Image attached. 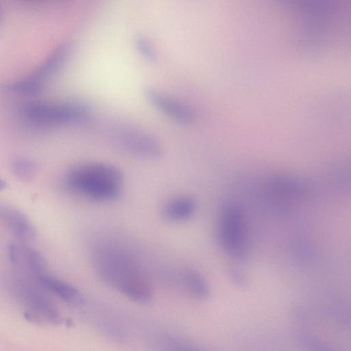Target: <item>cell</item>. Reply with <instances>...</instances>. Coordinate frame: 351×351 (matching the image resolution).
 <instances>
[{"label":"cell","mask_w":351,"mask_h":351,"mask_svg":"<svg viewBox=\"0 0 351 351\" xmlns=\"http://www.w3.org/2000/svg\"><path fill=\"white\" fill-rule=\"evenodd\" d=\"M90 263L99 279L133 302L147 304L153 298L152 286L137 260L126 250L100 243L91 250Z\"/></svg>","instance_id":"6da1fadb"},{"label":"cell","mask_w":351,"mask_h":351,"mask_svg":"<svg viewBox=\"0 0 351 351\" xmlns=\"http://www.w3.org/2000/svg\"><path fill=\"white\" fill-rule=\"evenodd\" d=\"M122 171L116 166L104 162H90L75 166L63 177V184L69 191L93 200L108 202L121 193Z\"/></svg>","instance_id":"7a4b0ae2"},{"label":"cell","mask_w":351,"mask_h":351,"mask_svg":"<svg viewBox=\"0 0 351 351\" xmlns=\"http://www.w3.org/2000/svg\"><path fill=\"white\" fill-rule=\"evenodd\" d=\"M90 114V107L81 101L59 104L32 102L22 109L25 121L34 126L49 128L86 121Z\"/></svg>","instance_id":"3957f363"},{"label":"cell","mask_w":351,"mask_h":351,"mask_svg":"<svg viewBox=\"0 0 351 351\" xmlns=\"http://www.w3.org/2000/svg\"><path fill=\"white\" fill-rule=\"evenodd\" d=\"M217 236L222 249L229 256L239 260L246 257L248 252L246 221L239 206L230 203L222 208L218 221Z\"/></svg>","instance_id":"277c9868"},{"label":"cell","mask_w":351,"mask_h":351,"mask_svg":"<svg viewBox=\"0 0 351 351\" xmlns=\"http://www.w3.org/2000/svg\"><path fill=\"white\" fill-rule=\"evenodd\" d=\"M13 289L28 308L25 317L34 323L60 324L61 316L52 300L36 285L23 276L13 280Z\"/></svg>","instance_id":"5b68a950"},{"label":"cell","mask_w":351,"mask_h":351,"mask_svg":"<svg viewBox=\"0 0 351 351\" xmlns=\"http://www.w3.org/2000/svg\"><path fill=\"white\" fill-rule=\"evenodd\" d=\"M110 138L119 149L139 158L157 160L162 154L160 145L154 137L132 126L112 128Z\"/></svg>","instance_id":"8992f818"},{"label":"cell","mask_w":351,"mask_h":351,"mask_svg":"<svg viewBox=\"0 0 351 351\" xmlns=\"http://www.w3.org/2000/svg\"><path fill=\"white\" fill-rule=\"evenodd\" d=\"M144 94L153 106L171 119L183 124L194 119L193 110L180 100L152 87L145 88Z\"/></svg>","instance_id":"52a82bcc"},{"label":"cell","mask_w":351,"mask_h":351,"mask_svg":"<svg viewBox=\"0 0 351 351\" xmlns=\"http://www.w3.org/2000/svg\"><path fill=\"white\" fill-rule=\"evenodd\" d=\"M8 257L13 267L32 274L35 278L46 272V261L36 249L24 243H11Z\"/></svg>","instance_id":"ba28073f"},{"label":"cell","mask_w":351,"mask_h":351,"mask_svg":"<svg viewBox=\"0 0 351 351\" xmlns=\"http://www.w3.org/2000/svg\"><path fill=\"white\" fill-rule=\"evenodd\" d=\"M0 221L20 241H32L36 229L29 218L18 208L0 203Z\"/></svg>","instance_id":"9c48e42d"},{"label":"cell","mask_w":351,"mask_h":351,"mask_svg":"<svg viewBox=\"0 0 351 351\" xmlns=\"http://www.w3.org/2000/svg\"><path fill=\"white\" fill-rule=\"evenodd\" d=\"M71 52V46L64 43L58 46L51 55L43 62L35 72L27 77L41 91L45 83L63 66Z\"/></svg>","instance_id":"30bf717a"},{"label":"cell","mask_w":351,"mask_h":351,"mask_svg":"<svg viewBox=\"0 0 351 351\" xmlns=\"http://www.w3.org/2000/svg\"><path fill=\"white\" fill-rule=\"evenodd\" d=\"M40 286L64 302L78 305L84 302V297L78 289L71 284L45 272L36 278Z\"/></svg>","instance_id":"8fae6325"},{"label":"cell","mask_w":351,"mask_h":351,"mask_svg":"<svg viewBox=\"0 0 351 351\" xmlns=\"http://www.w3.org/2000/svg\"><path fill=\"white\" fill-rule=\"evenodd\" d=\"M197 202L190 195L176 197L164 206L162 215L169 221L180 223L188 221L197 210Z\"/></svg>","instance_id":"7c38bea8"},{"label":"cell","mask_w":351,"mask_h":351,"mask_svg":"<svg viewBox=\"0 0 351 351\" xmlns=\"http://www.w3.org/2000/svg\"><path fill=\"white\" fill-rule=\"evenodd\" d=\"M182 282L186 290L197 300H206L210 295V289L205 278L198 271L188 269L182 274Z\"/></svg>","instance_id":"4fadbf2b"},{"label":"cell","mask_w":351,"mask_h":351,"mask_svg":"<svg viewBox=\"0 0 351 351\" xmlns=\"http://www.w3.org/2000/svg\"><path fill=\"white\" fill-rule=\"evenodd\" d=\"M10 169L17 180L25 183L32 182L38 174L36 163L23 156L13 158L10 162Z\"/></svg>","instance_id":"5bb4252c"},{"label":"cell","mask_w":351,"mask_h":351,"mask_svg":"<svg viewBox=\"0 0 351 351\" xmlns=\"http://www.w3.org/2000/svg\"><path fill=\"white\" fill-rule=\"evenodd\" d=\"M162 351H206L183 339L167 336L161 339Z\"/></svg>","instance_id":"9a60e30c"},{"label":"cell","mask_w":351,"mask_h":351,"mask_svg":"<svg viewBox=\"0 0 351 351\" xmlns=\"http://www.w3.org/2000/svg\"><path fill=\"white\" fill-rule=\"evenodd\" d=\"M134 45L142 57L150 62L156 60V52L149 40L143 36H138L134 40Z\"/></svg>","instance_id":"2e32d148"},{"label":"cell","mask_w":351,"mask_h":351,"mask_svg":"<svg viewBox=\"0 0 351 351\" xmlns=\"http://www.w3.org/2000/svg\"><path fill=\"white\" fill-rule=\"evenodd\" d=\"M303 341L308 351H337L315 337H306L304 338Z\"/></svg>","instance_id":"e0dca14e"},{"label":"cell","mask_w":351,"mask_h":351,"mask_svg":"<svg viewBox=\"0 0 351 351\" xmlns=\"http://www.w3.org/2000/svg\"><path fill=\"white\" fill-rule=\"evenodd\" d=\"M228 276L230 280L238 286L244 287L247 284V279L245 274L237 268H230L228 270Z\"/></svg>","instance_id":"ac0fdd59"},{"label":"cell","mask_w":351,"mask_h":351,"mask_svg":"<svg viewBox=\"0 0 351 351\" xmlns=\"http://www.w3.org/2000/svg\"><path fill=\"white\" fill-rule=\"evenodd\" d=\"M7 188V182L0 178V191L5 190Z\"/></svg>","instance_id":"d6986e66"},{"label":"cell","mask_w":351,"mask_h":351,"mask_svg":"<svg viewBox=\"0 0 351 351\" xmlns=\"http://www.w3.org/2000/svg\"><path fill=\"white\" fill-rule=\"evenodd\" d=\"M0 22H1V12H0Z\"/></svg>","instance_id":"ffe728a7"}]
</instances>
